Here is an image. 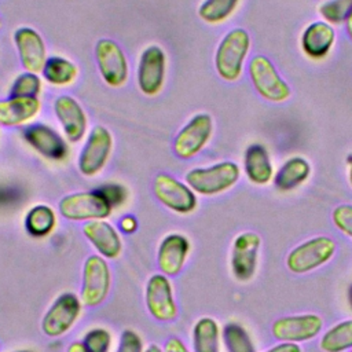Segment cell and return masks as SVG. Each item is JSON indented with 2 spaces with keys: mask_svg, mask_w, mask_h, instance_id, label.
Listing matches in <instances>:
<instances>
[{
  "mask_svg": "<svg viewBox=\"0 0 352 352\" xmlns=\"http://www.w3.org/2000/svg\"><path fill=\"white\" fill-rule=\"evenodd\" d=\"M99 190L104 194V197L107 198V201L111 204V206H118L121 205L125 199H126V190L120 186V184H106V186H100Z\"/></svg>",
  "mask_w": 352,
  "mask_h": 352,
  "instance_id": "d590c367",
  "label": "cell"
},
{
  "mask_svg": "<svg viewBox=\"0 0 352 352\" xmlns=\"http://www.w3.org/2000/svg\"><path fill=\"white\" fill-rule=\"evenodd\" d=\"M300 43L302 52L308 58L319 60L331 51L336 43V32L326 21H315L304 29Z\"/></svg>",
  "mask_w": 352,
  "mask_h": 352,
  "instance_id": "44dd1931",
  "label": "cell"
},
{
  "mask_svg": "<svg viewBox=\"0 0 352 352\" xmlns=\"http://www.w3.org/2000/svg\"><path fill=\"white\" fill-rule=\"evenodd\" d=\"M25 142L33 147L40 155L51 161H62L69 154L65 139L50 125L36 122L22 131Z\"/></svg>",
  "mask_w": 352,
  "mask_h": 352,
  "instance_id": "2e32d148",
  "label": "cell"
},
{
  "mask_svg": "<svg viewBox=\"0 0 352 352\" xmlns=\"http://www.w3.org/2000/svg\"><path fill=\"white\" fill-rule=\"evenodd\" d=\"M66 352H88V351L81 341H74L67 346Z\"/></svg>",
  "mask_w": 352,
  "mask_h": 352,
  "instance_id": "ab89813d",
  "label": "cell"
},
{
  "mask_svg": "<svg viewBox=\"0 0 352 352\" xmlns=\"http://www.w3.org/2000/svg\"><path fill=\"white\" fill-rule=\"evenodd\" d=\"M223 341L227 352H256L249 333L238 323H228L224 326Z\"/></svg>",
  "mask_w": 352,
  "mask_h": 352,
  "instance_id": "f546056e",
  "label": "cell"
},
{
  "mask_svg": "<svg viewBox=\"0 0 352 352\" xmlns=\"http://www.w3.org/2000/svg\"><path fill=\"white\" fill-rule=\"evenodd\" d=\"M243 170L250 183L265 186L274 179V166L267 148L260 143L250 144L243 155Z\"/></svg>",
  "mask_w": 352,
  "mask_h": 352,
  "instance_id": "603a6c76",
  "label": "cell"
},
{
  "mask_svg": "<svg viewBox=\"0 0 352 352\" xmlns=\"http://www.w3.org/2000/svg\"><path fill=\"white\" fill-rule=\"evenodd\" d=\"M41 109L38 98L11 96L0 100V125L18 126L34 120Z\"/></svg>",
  "mask_w": 352,
  "mask_h": 352,
  "instance_id": "7402d4cb",
  "label": "cell"
},
{
  "mask_svg": "<svg viewBox=\"0 0 352 352\" xmlns=\"http://www.w3.org/2000/svg\"><path fill=\"white\" fill-rule=\"evenodd\" d=\"M166 56L161 47H146L138 62L136 81L138 87L146 96H155L161 92L165 81Z\"/></svg>",
  "mask_w": 352,
  "mask_h": 352,
  "instance_id": "5bb4252c",
  "label": "cell"
},
{
  "mask_svg": "<svg viewBox=\"0 0 352 352\" xmlns=\"http://www.w3.org/2000/svg\"><path fill=\"white\" fill-rule=\"evenodd\" d=\"M213 121L208 113H198L177 132L173 140V151L182 160L195 157L210 140Z\"/></svg>",
  "mask_w": 352,
  "mask_h": 352,
  "instance_id": "9c48e42d",
  "label": "cell"
},
{
  "mask_svg": "<svg viewBox=\"0 0 352 352\" xmlns=\"http://www.w3.org/2000/svg\"><path fill=\"white\" fill-rule=\"evenodd\" d=\"M85 238L104 258H117L122 250V242L118 231L104 219L87 221L82 226Z\"/></svg>",
  "mask_w": 352,
  "mask_h": 352,
  "instance_id": "ffe728a7",
  "label": "cell"
},
{
  "mask_svg": "<svg viewBox=\"0 0 352 352\" xmlns=\"http://www.w3.org/2000/svg\"><path fill=\"white\" fill-rule=\"evenodd\" d=\"M333 224L340 230L342 234L352 239V205L351 204H341L333 209L331 213Z\"/></svg>",
  "mask_w": 352,
  "mask_h": 352,
  "instance_id": "836d02e7",
  "label": "cell"
},
{
  "mask_svg": "<svg viewBox=\"0 0 352 352\" xmlns=\"http://www.w3.org/2000/svg\"><path fill=\"white\" fill-rule=\"evenodd\" d=\"M84 346L88 352H109L111 344V336L109 330L103 327H95L87 331L82 340Z\"/></svg>",
  "mask_w": 352,
  "mask_h": 352,
  "instance_id": "d6a6232c",
  "label": "cell"
},
{
  "mask_svg": "<svg viewBox=\"0 0 352 352\" xmlns=\"http://www.w3.org/2000/svg\"><path fill=\"white\" fill-rule=\"evenodd\" d=\"M190 253V241L177 232L166 235L157 253V264L161 274L166 276H176L183 270Z\"/></svg>",
  "mask_w": 352,
  "mask_h": 352,
  "instance_id": "d6986e66",
  "label": "cell"
},
{
  "mask_svg": "<svg viewBox=\"0 0 352 352\" xmlns=\"http://www.w3.org/2000/svg\"><path fill=\"white\" fill-rule=\"evenodd\" d=\"M323 329V319L316 314L287 315L274 320L271 334L282 342H307L319 336Z\"/></svg>",
  "mask_w": 352,
  "mask_h": 352,
  "instance_id": "30bf717a",
  "label": "cell"
},
{
  "mask_svg": "<svg viewBox=\"0 0 352 352\" xmlns=\"http://www.w3.org/2000/svg\"><path fill=\"white\" fill-rule=\"evenodd\" d=\"M111 286V272L104 257L92 254L84 263L82 270V286H81V302L88 308L100 305Z\"/></svg>",
  "mask_w": 352,
  "mask_h": 352,
  "instance_id": "8992f818",
  "label": "cell"
},
{
  "mask_svg": "<svg viewBox=\"0 0 352 352\" xmlns=\"http://www.w3.org/2000/svg\"><path fill=\"white\" fill-rule=\"evenodd\" d=\"M95 60L103 81L113 88L122 87L128 80L129 66L122 48L111 38H100L95 44Z\"/></svg>",
  "mask_w": 352,
  "mask_h": 352,
  "instance_id": "ba28073f",
  "label": "cell"
},
{
  "mask_svg": "<svg viewBox=\"0 0 352 352\" xmlns=\"http://www.w3.org/2000/svg\"><path fill=\"white\" fill-rule=\"evenodd\" d=\"M144 301L150 315L155 320L172 322L177 318L179 309L166 275L154 274L148 278L144 289Z\"/></svg>",
  "mask_w": 352,
  "mask_h": 352,
  "instance_id": "4fadbf2b",
  "label": "cell"
},
{
  "mask_svg": "<svg viewBox=\"0 0 352 352\" xmlns=\"http://www.w3.org/2000/svg\"><path fill=\"white\" fill-rule=\"evenodd\" d=\"M261 238L254 231L238 234L231 248V271L239 282H249L257 270Z\"/></svg>",
  "mask_w": 352,
  "mask_h": 352,
  "instance_id": "9a60e30c",
  "label": "cell"
},
{
  "mask_svg": "<svg viewBox=\"0 0 352 352\" xmlns=\"http://www.w3.org/2000/svg\"><path fill=\"white\" fill-rule=\"evenodd\" d=\"M47 82L56 87H65L74 82L78 76V69L74 62L65 56L54 55L47 58V62L41 70Z\"/></svg>",
  "mask_w": 352,
  "mask_h": 352,
  "instance_id": "484cf974",
  "label": "cell"
},
{
  "mask_svg": "<svg viewBox=\"0 0 352 352\" xmlns=\"http://www.w3.org/2000/svg\"><path fill=\"white\" fill-rule=\"evenodd\" d=\"M348 302H349L351 309H352V285H351V287H349V290H348Z\"/></svg>",
  "mask_w": 352,
  "mask_h": 352,
  "instance_id": "ee69618b",
  "label": "cell"
},
{
  "mask_svg": "<svg viewBox=\"0 0 352 352\" xmlns=\"http://www.w3.org/2000/svg\"><path fill=\"white\" fill-rule=\"evenodd\" d=\"M144 352H162V351H161V348H160L158 345L151 344V345H148V346L144 349Z\"/></svg>",
  "mask_w": 352,
  "mask_h": 352,
  "instance_id": "b9f144b4",
  "label": "cell"
},
{
  "mask_svg": "<svg viewBox=\"0 0 352 352\" xmlns=\"http://www.w3.org/2000/svg\"><path fill=\"white\" fill-rule=\"evenodd\" d=\"M241 169L234 161H221L206 168H194L184 176L187 186L201 195L221 194L236 184Z\"/></svg>",
  "mask_w": 352,
  "mask_h": 352,
  "instance_id": "7a4b0ae2",
  "label": "cell"
},
{
  "mask_svg": "<svg viewBox=\"0 0 352 352\" xmlns=\"http://www.w3.org/2000/svg\"><path fill=\"white\" fill-rule=\"evenodd\" d=\"M250 45V34L242 28H234L224 34L214 52V67L223 80L236 81L242 76Z\"/></svg>",
  "mask_w": 352,
  "mask_h": 352,
  "instance_id": "6da1fadb",
  "label": "cell"
},
{
  "mask_svg": "<svg viewBox=\"0 0 352 352\" xmlns=\"http://www.w3.org/2000/svg\"><path fill=\"white\" fill-rule=\"evenodd\" d=\"M113 151V135L102 125L94 126L78 155V170L87 176H96L107 164Z\"/></svg>",
  "mask_w": 352,
  "mask_h": 352,
  "instance_id": "52a82bcc",
  "label": "cell"
},
{
  "mask_svg": "<svg viewBox=\"0 0 352 352\" xmlns=\"http://www.w3.org/2000/svg\"><path fill=\"white\" fill-rule=\"evenodd\" d=\"M345 29H346V33L349 36V38L352 40V8H351V12L345 21Z\"/></svg>",
  "mask_w": 352,
  "mask_h": 352,
  "instance_id": "60d3db41",
  "label": "cell"
},
{
  "mask_svg": "<svg viewBox=\"0 0 352 352\" xmlns=\"http://www.w3.org/2000/svg\"><path fill=\"white\" fill-rule=\"evenodd\" d=\"M164 352H190L184 342L177 337H170L164 345Z\"/></svg>",
  "mask_w": 352,
  "mask_h": 352,
  "instance_id": "8d00e7d4",
  "label": "cell"
},
{
  "mask_svg": "<svg viewBox=\"0 0 352 352\" xmlns=\"http://www.w3.org/2000/svg\"><path fill=\"white\" fill-rule=\"evenodd\" d=\"M349 352H352V349H349Z\"/></svg>",
  "mask_w": 352,
  "mask_h": 352,
  "instance_id": "7dc6e473",
  "label": "cell"
},
{
  "mask_svg": "<svg viewBox=\"0 0 352 352\" xmlns=\"http://www.w3.org/2000/svg\"><path fill=\"white\" fill-rule=\"evenodd\" d=\"M348 162H349V183L352 186V154L348 157Z\"/></svg>",
  "mask_w": 352,
  "mask_h": 352,
  "instance_id": "7bdbcfd3",
  "label": "cell"
},
{
  "mask_svg": "<svg viewBox=\"0 0 352 352\" xmlns=\"http://www.w3.org/2000/svg\"><path fill=\"white\" fill-rule=\"evenodd\" d=\"M336 250L337 245L330 236H314L301 242L287 253L286 267L292 274L302 275L324 265L333 258Z\"/></svg>",
  "mask_w": 352,
  "mask_h": 352,
  "instance_id": "3957f363",
  "label": "cell"
},
{
  "mask_svg": "<svg viewBox=\"0 0 352 352\" xmlns=\"http://www.w3.org/2000/svg\"><path fill=\"white\" fill-rule=\"evenodd\" d=\"M264 352H302V349L300 348L298 344L294 342H279Z\"/></svg>",
  "mask_w": 352,
  "mask_h": 352,
  "instance_id": "f35d334b",
  "label": "cell"
},
{
  "mask_svg": "<svg viewBox=\"0 0 352 352\" xmlns=\"http://www.w3.org/2000/svg\"><path fill=\"white\" fill-rule=\"evenodd\" d=\"M352 8V0H329L319 7L323 19L330 25H338L346 21Z\"/></svg>",
  "mask_w": 352,
  "mask_h": 352,
  "instance_id": "1f68e13d",
  "label": "cell"
},
{
  "mask_svg": "<svg viewBox=\"0 0 352 352\" xmlns=\"http://www.w3.org/2000/svg\"><path fill=\"white\" fill-rule=\"evenodd\" d=\"M82 302L73 293L56 297L41 319V330L48 337H59L67 333L81 315Z\"/></svg>",
  "mask_w": 352,
  "mask_h": 352,
  "instance_id": "8fae6325",
  "label": "cell"
},
{
  "mask_svg": "<svg viewBox=\"0 0 352 352\" xmlns=\"http://www.w3.org/2000/svg\"><path fill=\"white\" fill-rule=\"evenodd\" d=\"M154 195L155 198L172 212L187 214L197 208V195L187 186L168 173H160L154 179Z\"/></svg>",
  "mask_w": 352,
  "mask_h": 352,
  "instance_id": "7c38bea8",
  "label": "cell"
},
{
  "mask_svg": "<svg viewBox=\"0 0 352 352\" xmlns=\"http://www.w3.org/2000/svg\"><path fill=\"white\" fill-rule=\"evenodd\" d=\"M311 175V165L302 157H290L278 169L274 184L279 191H292L301 186Z\"/></svg>",
  "mask_w": 352,
  "mask_h": 352,
  "instance_id": "cb8c5ba5",
  "label": "cell"
},
{
  "mask_svg": "<svg viewBox=\"0 0 352 352\" xmlns=\"http://www.w3.org/2000/svg\"><path fill=\"white\" fill-rule=\"evenodd\" d=\"M58 208L60 214L72 221L103 220L113 210L111 204L99 188L67 194L60 198Z\"/></svg>",
  "mask_w": 352,
  "mask_h": 352,
  "instance_id": "277c9868",
  "label": "cell"
},
{
  "mask_svg": "<svg viewBox=\"0 0 352 352\" xmlns=\"http://www.w3.org/2000/svg\"><path fill=\"white\" fill-rule=\"evenodd\" d=\"M248 73L253 88L263 99L274 103H280L289 99V84L282 78L274 63L265 55H254L248 65Z\"/></svg>",
  "mask_w": 352,
  "mask_h": 352,
  "instance_id": "5b68a950",
  "label": "cell"
},
{
  "mask_svg": "<svg viewBox=\"0 0 352 352\" xmlns=\"http://www.w3.org/2000/svg\"><path fill=\"white\" fill-rule=\"evenodd\" d=\"M117 352H144L140 336L131 329L124 330L120 337Z\"/></svg>",
  "mask_w": 352,
  "mask_h": 352,
  "instance_id": "e575fe53",
  "label": "cell"
},
{
  "mask_svg": "<svg viewBox=\"0 0 352 352\" xmlns=\"http://www.w3.org/2000/svg\"><path fill=\"white\" fill-rule=\"evenodd\" d=\"M56 226V214L48 205H34L25 217V228L33 236H47Z\"/></svg>",
  "mask_w": 352,
  "mask_h": 352,
  "instance_id": "83f0119b",
  "label": "cell"
},
{
  "mask_svg": "<svg viewBox=\"0 0 352 352\" xmlns=\"http://www.w3.org/2000/svg\"><path fill=\"white\" fill-rule=\"evenodd\" d=\"M138 228V220L132 214H126L120 220V230L125 234H132Z\"/></svg>",
  "mask_w": 352,
  "mask_h": 352,
  "instance_id": "74e56055",
  "label": "cell"
},
{
  "mask_svg": "<svg viewBox=\"0 0 352 352\" xmlns=\"http://www.w3.org/2000/svg\"><path fill=\"white\" fill-rule=\"evenodd\" d=\"M319 348L323 352H345L352 349V319L338 322L326 330L319 340Z\"/></svg>",
  "mask_w": 352,
  "mask_h": 352,
  "instance_id": "4316f807",
  "label": "cell"
},
{
  "mask_svg": "<svg viewBox=\"0 0 352 352\" xmlns=\"http://www.w3.org/2000/svg\"><path fill=\"white\" fill-rule=\"evenodd\" d=\"M15 352H33V351H30V349H22V351H15Z\"/></svg>",
  "mask_w": 352,
  "mask_h": 352,
  "instance_id": "f6af8a7d",
  "label": "cell"
},
{
  "mask_svg": "<svg viewBox=\"0 0 352 352\" xmlns=\"http://www.w3.org/2000/svg\"><path fill=\"white\" fill-rule=\"evenodd\" d=\"M41 92V80L36 73L25 72L19 74L10 89L11 96H25V98H38Z\"/></svg>",
  "mask_w": 352,
  "mask_h": 352,
  "instance_id": "4dcf8cb0",
  "label": "cell"
},
{
  "mask_svg": "<svg viewBox=\"0 0 352 352\" xmlns=\"http://www.w3.org/2000/svg\"><path fill=\"white\" fill-rule=\"evenodd\" d=\"M0 25H1V18H0Z\"/></svg>",
  "mask_w": 352,
  "mask_h": 352,
  "instance_id": "bcb514c9",
  "label": "cell"
},
{
  "mask_svg": "<svg viewBox=\"0 0 352 352\" xmlns=\"http://www.w3.org/2000/svg\"><path fill=\"white\" fill-rule=\"evenodd\" d=\"M194 352H220V327L209 316L199 318L192 327Z\"/></svg>",
  "mask_w": 352,
  "mask_h": 352,
  "instance_id": "d4e9b609",
  "label": "cell"
},
{
  "mask_svg": "<svg viewBox=\"0 0 352 352\" xmlns=\"http://www.w3.org/2000/svg\"><path fill=\"white\" fill-rule=\"evenodd\" d=\"M14 44L25 72L40 73L47 62V48L40 33L29 26L18 28L14 32Z\"/></svg>",
  "mask_w": 352,
  "mask_h": 352,
  "instance_id": "e0dca14e",
  "label": "cell"
},
{
  "mask_svg": "<svg viewBox=\"0 0 352 352\" xmlns=\"http://www.w3.org/2000/svg\"><path fill=\"white\" fill-rule=\"evenodd\" d=\"M55 116L62 126L66 139L77 143L87 132V114L82 106L70 95H60L54 102Z\"/></svg>",
  "mask_w": 352,
  "mask_h": 352,
  "instance_id": "ac0fdd59",
  "label": "cell"
},
{
  "mask_svg": "<svg viewBox=\"0 0 352 352\" xmlns=\"http://www.w3.org/2000/svg\"><path fill=\"white\" fill-rule=\"evenodd\" d=\"M239 0H204L198 7V16L206 23H221L232 15Z\"/></svg>",
  "mask_w": 352,
  "mask_h": 352,
  "instance_id": "f1b7e54d",
  "label": "cell"
}]
</instances>
